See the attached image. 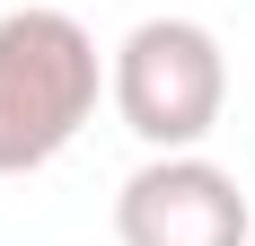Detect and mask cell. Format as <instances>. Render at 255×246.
Returning <instances> with one entry per match:
<instances>
[{
    "instance_id": "cell-1",
    "label": "cell",
    "mask_w": 255,
    "mask_h": 246,
    "mask_svg": "<svg viewBox=\"0 0 255 246\" xmlns=\"http://www.w3.org/2000/svg\"><path fill=\"white\" fill-rule=\"evenodd\" d=\"M106 62L97 35L62 0H26L0 18V176H26L79 141V123L97 115Z\"/></svg>"
},
{
    "instance_id": "cell-2",
    "label": "cell",
    "mask_w": 255,
    "mask_h": 246,
    "mask_svg": "<svg viewBox=\"0 0 255 246\" xmlns=\"http://www.w3.org/2000/svg\"><path fill=\"white\" fill-rule=\"evenodd\" d=\"M106 97H115L132 141L194 149L229 106V53L203 18H141L106 62Z\"/></svg>"
},
{
    "instance_id": "cell-3",
    "label": "cell",
    "mask_w": 255,
    "mask_h": 246,
    "mask_svg": "<svg viewBox=\"0 0 255 246\" xmlns=\"http://www.w3.org/2000/svg\"><path fill=\"white\" fill-rule=\"evenodd\" d=\"M247 229L255 220H247L238 176L194 158V149H158L115 194V238L124 246H247Z\"/></svg>"
}]
</instances>
